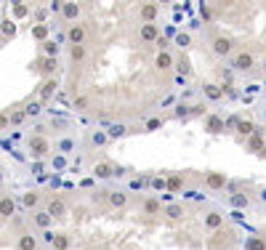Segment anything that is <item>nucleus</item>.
I'll return each mask as SVG.
<instances>
[{
  "mask_svg": "<svg viewBox=\"0 0 266 250\" xmlns=\"http://www.w3.org/2000/svg\"><path fill=\"white\" fill-rule=\"evenodd\" d=\"M27 146H30V152H32L35 157H45V155L51 152V141L45 139L43 133H35L32 139H27Z\"/></svg>",
  "mask_w": 266,
  "mask_h": 250,
  "instance_id": "1",
  "label": "nucleus"
},
{
  "mask_svg": "<svg viewBox=\"0 0 266 250\" xmlns=\"http://www.w3.org/2000/svg\"><path fill=\"white\" fill-rule=\"evenodd\" d=\"M67 40H70V45H86L88 27L86 24H72L70 30H67Z\"/></svg>",
  "mask_w": 266,
  "mask_h": 250,
  "instance_id": "2",
  "label": "nucleus"
},
{
  "mask_svg": "<svg viewBox=\"0 0 266 250\" xmlns=\"http://www.w3.org/2000/svg\"><path fill=\"white\" fill-rule=\"evenodd\" d=\"M226 184H229L226 176L218 173V170H208V173H205V186L211 192H221V189H226Z\"/></svg>",
  "mask_w": 266,
  "mask_h": 250,
  "instance_id": "3",
  "label": "nucleus"
},
{
  "mask_svg": "<svg viewBox=\"0 0 266 250\" xmlns=\"http://www.w3.org/2000/svg\"><path fill=\"white\" fill-rule=\"evenodd\" d=\"M157 14H160V5L157 3H141L139 5V16L144 24H157Z\"/></svg>",
  "mask_w": 266,
  "mask_h": 250,
  "instance_id": "4",
  "label": "nucleus"
},
{
  "mask_svg": "<svg viewBox=\"0 0 266 250\" xmlns=\"http://www.w3.org/2000/svg\"><path fill=\"white\" fill-rule=\"evenodd\" d=\"M56 90H59V80H56V77H48V80H43V85L37 88V101H48V99H53Z\"/></svg>",
  "mask_w": 266,
  "mask_h": 250,
  "instance_id": "5",
  "label": "nucleus"
},
{
  "mask_svg": "<svg viewBox=\"0 0 266 250\" xmlns=\"http://www.w3.org/2000/svg\"><path fill=\"white\" fill-rule=\"evenodd\" d=\"M253 54H248V51H240L237 56H231V67H234L237 72H248V70H253Z\"/></svg>",
  "mask_w": 266,
  "mask_h": 250,
  "instance_id": "6",
  "label": "nucleus"
},
{
  "mask_svg": "<svg viewBox=\"0 0 266 250\" xmlns=\"http://www.w3.org/2000/svg\"><path fill=\"white\" fill-rule=\"evenodd\" d=\"M53 215H51L48 213V210H35V215H32V226H37V229H40V232H48L51 229V226H53Z\"/></svg>",
  "mask_w": 266,
  "mask_h": 250,
  "instance_id": "7",
  "label": "nucleus"
},
{
  "mask_svg": "<svg viewBox=\"0 0 266 250\" xmlns=\"http://www.w3.org/2000/svg\"><path fill=\"white\" fill-rule=\"evenodd\" d=\"M61 19L64 21H77V16H80V3H75V0H67V3H61Z\"/></svg>",
  "mask_w": 266,
  "mask_h": 250,
  "instance_id": "8",
  "label": "nucleus"
},
{
  "mask_svg": "<svg viewBox=\"0 0 266 250\" xmlns=\"http://www.w3.org/2000/svg\"><path fill=\"white\" fill-rule=\"evenodd\" d=\"M45 210H48L53 218H64V213H67V202L61 200V197H51L48 202H45Z\"/></svg>",
  "mask_w": 266,
  "mask_h": 250,
  "instance_id": "9",
  "label": "nucleus"
},
{
  "mask_svg": "<svg viewBox=\"0 0 266 250\" xmlns=\"http://www.w3.org/2000/svg\"><path fill=\"white\" fill-rule=\"evenodd\" d=\"M231 48H234V45H231V40L229 37H224V35H218V37H213V54L216 56H229L231 54Z\"/></svg>",
  "mask_w": 266,
  "mask_h": 250,
  "instance_id": "10",
  "label": "nucleus"
},
{
  "mask_svg": "<svg viewBox=\"0 0 266 250\" xmlns=\"http://www.w3.org/2000/svg\"><path fill=\"white\" fill-rule=\"evenodd\" d=\"M173 64H176V59H173L171 51H160V54L155 56V70H160V72H168Z\"/></svg>",
  "mask_w": 266,
  "mask_h": 250,
  "instance_id": "11",
  "label": "nucleus"
},
{
  "mask_svg": "<svg viewBox=\"0 0 266 250\" xmlns=\"http://www.w3.org/2000/svg\"><path fill=\"white\" fill-rule=\"evenodd\" d=\"M139 37L144 43H157L160 40V30H157V24H141L139 27Z\"/></svg>",
  "mask_w": 266,
  "mask_h": 250,
  "instance_id": "12",
  "label": "nucleus"
},
{
  "mask_svg": "<svg viewBox=\"0 0 266 250\" xmlns=\"http://www.w3.org/2000/svg\"><path fill=\"white\" fill-rule=\"evenodd\" d=\"M56 70H59V59H56V56H43V59H40V72H43L45 80L53 77Z\"/></svg>",
  "mask_w": 266,
  "mask_h": 250,
  "instance_id": "13",
  "label": "nucleus"
},
{
  "mask_svg": "<svg viewBox=\"0 0 266 250\" xmlns=\"http://www.w3.org/2000/svg\"><path fill=\"white\" fill-rule=\"evenodd\" d=\"M245 144H248V149H250V152H256V155H266V139H264L261 133H258V130H256V133H253L248 141H245Z\"/></svg>",
  "mask_w": 266,
  "mask_h": 250,
  "instance_id": "14",
  "label": "nucleus"
},
{
  "mask_svg": "<svg viewBox=\"0 0 266 250\" xmlns=\"http://www.w3.org/2000/svg\"><path fill=\"white\" fill-rule=\"evenodd\" d=\"M205 130H208V133H213V136H216V133H224V130H226V123H224L218 115H208V117H205Z\"/></svg>",
  "mask_w": 266,
  "mask_h": 250,
  "instance_id": "15",
  "label": "nucleus"
},
{
  "mask_svg": "<svg viewBox=\"0 0 266 250\" xmlns=\"http://www.w3.org/2000/svg\"><path fill=\"white\" fill-rule=\"evenodd\" d=\"M202 224H205V229L218 232V229H221V224H224V218H221V213H218V210H208V213H205V221H202Z\"/></svg>",
  "mask_w": 266,
  "mask_h": 250,
  "instance_id": "16",
  "label": "nucleus"
},
{
  "mask_svg": "<svg viewBox=\"0 0 266 250\" xmlns=\"http://www.w3.org/2000/svg\"><path fill=\"white\" fill-rule=\"evenodd\" d=\"M202 93H205L208 101H221L224 99V88H221V85H216V83H205V85H202Z\"/></svg>",
  "mask_w": 266,
  "mask_h": 250,
  "instance_id": "17",
  "label": "nucleus"
},
{
  "mask_svg": "<svg viewBox=\"0 0 266 250\" xmlns=\"http://www.w3.org/2000/svg\"><path fill=\"white\" fill-rule=\"evenodd\" d=\"M109 205L112 208H125L128 205V192L125 189H112L109 192Z\"/></svg>",
  "mask_w": 266,
  "mask_h": 250,
  "instance_id": "18",
  "label": "nucleus"
},
{
  "mask_svg": "<svg viewBox=\"0 0 266 250\" xmlns=\"http://www.w3.org/2000/svg\"><path fill=\"white\" fill-rule=\"evenodd\" d=\"M16 250H37V237L35 234H19Z\"/></svg>",
  "mask_w": 266,
  "mask_h": 250,
  "instance_id": "19",
  "label": "nucleus"
},
{
  "mask_svg": "<svg viewBox=\"0 0 266 250\" xmlns=\"http://www.w3.org/2000/svg\"><path fill=\"white\" fill-rule=\"evenodd\" d=\"M93 176H96V179H101V181L112 179V162H106V160L96 162V168H93Z\"/></svg>",
  "mask_w": 266,
  "mask_h": 250,
  "instance_id": "20",
  "label": "nucleus"
},
{
  "mask_svg": "<svg viewBox=\"0 0 266 250\" xmlns=\"http://www.w3.org/2000/svg\"><path fill=\"white\" fill-rule=\"evenodd\" d=\"M141 208H144V213H146V215H157L160 210H165V208H162V202H160V200H155V197H146V200L141 202Z\"/></svg>",
  "mask_w": 266,
  "mask_h": 250,
  "instance_id": "21",
  "label": "nucleus"
},
{
  "mask_svg": "<svg viewBox=\"0 0 266 250\" xmlns=\"http://www.w3.org/2000/svg\"><path fill=\"white\" fill-rule=\"evenodd\" d=\"M237 136H240V139H242V136H245V139H250V136L253 133H256V125H253L250 120H242V117H240V123H237Z\"/></svg>",
  "mask_w": 266,
  "mask_h": 250,
  "instance_id": "22",
  "label": "nucleus"
},
{
  "mask_svg": "<svg viewBox=\"0 0 266 250\" xmlns=\"http://www.w3.org/2000/svg\"><path fill=\"white\" fill-rule=\"evenodd\" d=\"M165 179H168V192L176 195V192L184 189V176H181V173H171V176H165Z\"/></svg>",
  "mask_w": 266,
  "mask_h": 250,
  "instance_id": "23",
  "label": "nucleus"
},
{
  "mask_svg": "<svg viewBox=\"0 0 266 250\" xmlns=\"http://www.w3.org/2000/svg\"><path fill=\"white\" fill-rule=\"evenodd\" d=\"M21 205H24V208H37V205H40V195H37V192H24V197H21Z\"/></svg>",
  "mask_w": 266,
  "mask_h": 250,
  "instance_id": "24",
  "label": "nucleus"
},
{
  "mask_svg": "<svg viewBox=\"0 0 266 250\" xmlns=\"http://www.w3.org/2000/svg\"><path fill=\"white\" fill-rule=\"evenodd\" d=\"M14 210H16V202L11 200V197H3V200H0V215H3V218H11Z\"/></svg>",
  "mask_w": 266,
  "mask_h": 250,
  "instance_id": "25",
  "label": "nucleus"
},
{
  "mask_svg": "<svg viewBox=\"0 0 266 250\" xmlns=\"http://www.w3.org/2000/svg\"><path fill=\"white\" fill-rule=\"evenodd\" d=\"M245 250H266V240H264V237H258V234L248 237V240H245Z\"/></svg>",
  "mask_w": 266,
  "mask_h": 250,
  "instance_id": "26",
  "label": "nucleus"
},
{
  "mask_svg": "<svg viewBox=\"0 0 266 250\" xmlns=\"http://www.w3.org/2000/svg\"><path fill=\"white\" fill-rule=\"evenodd\" d=\"M229 205L231 208H248V205H250V200H248V195H242V192H237V195H231L229 197Z\"/></svg>",
  "mask_w": 266,
  "mask_h": 250,
  "instance_id": "27",
  "label": "nucleus"
},
{
  "mask_svg": "<svg viewBox=\"0 0 266 250\" xmlns=\"http://www.w3.org/2000/svg\"><path fill=\"white\" fill-rule=\"evenodd\" d=\"M11 14H14V19H27V16H30V5L27 3H14L11 5Z\"/></svg>",
  "mask_w": 266,
  "mask_h": 250,
  "instance_id": "28",
  "label": "nucleus"
},
{
  "mask_svg": "<svg viewBox=\"0 0 266 250\" xmlns=\"http://www.w3.org/2000/svg\"><path fill=\"white\" fill-rule=\"evenodd\" d=\"M86 56H88L86 45H70V59L75 61V64H77V61H83Z\"/></svg>",
  "mask_w": 266,
  "mask_h": 250,
  "instance_id": "29",
  "label": "nucleus"
},
{
  "mask_svg": "<svg viewBox=\"0 0 266 250\" xmlns=\"http://www.w3.org/2000/svg\"><path fill=\"white\" fill-rule=\"evenodd\" d=\"M0 32H3L5 40H11V37L16 35V24H14V19H3V24H0Z\"/></svg>",
  "mask_w": 266,
  "mask_h": 250,
  "instance_id": "30",
  "label": "nucleus"
},
{
  "mask_svg": "<svg viewBox=\"0 0 266 250\" xmlns=\"http://www.w3.org/2000/svg\"><path fill=\"white\" fill-rule=\"evenodd\" d=\"M176 70H178V75H181V77H189L192 64H189V59H186V56H178V59H176Z\"/></svg>",
  "mask_w": 266,
  "mask_h": 250,
  "instance_id": "31",
  "label": "nucleus"
},
{
  "mask_svg": "<svg viewBox=\"0 0 266 250\" xmlns=\"http://www.w3.org/2000/svg\"><path fill=\"white\" fill-rule=\"evenodd\" d=\"M32 37H35L37 43H45V40H48V27H45V24H35V27H32Z\"/></svg>",
  "mask_w": 266,
  "mask_h": 250,
  "instance_id": "32",
  "label": "nucleus"
},
{
  "mask_svg": "<svg viewBox=\"0 0 266 250\" xmlns=\"http://www.w3.org/2000/svg\"><path fill=\"white\" fill-rule=\"evenodd\" d=\"M149 186L157 192H168V179L165 176H155V179H149Z\"/></svg>",
  "mask_w": 266,
  "mask_h": 250,
  "instance_id": "33",
  "label": "nucleus"
},
{
  "mask_svg": "<svg viewBox=\"0 0 266 250\" xmlns=\"http://www.w3.org/2000/svg\"><path fill=\"white\" fill-rule=\"evenodd\" d=\"M165 215H168L171 221H178L181 215H184V208H181L178 202H176V205H165Z\"/></svg>",
  "mask_w": 266,
  "mask_h": 250,
  "instance_id": "34",
  "label": "nucleus"
},
{
  "mask_svg": "<svg viewBox=\"0 0 266 250\" xmlns=\"http://www.w3.org/2000/svg\"><path fill=\"white\" fill-rule=\"evenodd\" d=\"M72 149H75V141H72L70 136H64V139H59V155H70Z\"/></svg>",
  "mask_w": 266,
  "mask_h": 250,
  "instance_id": "35",
  "label": "nucleus"
},
{
  "mask_svg": "<svg viewBox=\"0 0 266 250\" xmlns=\"http://www.w3.org/2000/svg\"><path fill=\"white\" fill-rule=\"evenodd\" d=\"M53 250H70V237L67 234H56V240H53V245H51Z\"/></svg>",
  "mask_w": 266,
  "mask_h": 250,
  "instance_id": "36",
  "label": "nucleus"
},
{
  "mask_svg": "<svg viewBox=\"0 0 266 250\" xmlns=\"http://www.w3.org/2000/svg\"><path fill=\"white\" fill-rule=\"evenodd\" d=\"M106 141H109V133H101V130H96V133L90 136V144L93 146H104Z\"/></svg>",
  "mask_w": 266,
  "mask_h": 250,
  "instance_id": "37",
  "label": "nucleus"
},
{
  "mask_svg": "<svg viewBox=\"0 0 266 250\" xmlns=\"http://www.w3.org/2000/svg\"><path fill=\"white\" fill-rule=\"evenodd\" d=\"M200 19H202V21H213V19H216V14H213V8H211L208 3L200 5Z\"/></svg>",
  "mask_w": 266,
  "mask_h": 250,
  "instance_id": "38",
  "label": "nucleus"
},
{
  "mask_svg": "<svg viewBox=\"0 0 266 250\" xmlns=\"http://www.w3.org/2000/svg\"><path fill=\"white\" fill-rule=\"evenodd\" d=\"M24 120H30V117H27V109H14L11 112V123L14 125H21Z\"/></svg>",
  "mask_w": 266,
  "mask_h": 250,
  "instance_id": "39",
  "label": "nucleus"
},
{
  "mask_svg": "<svg viewBox=\"0 0 266 250\" xmlns=\"http://www.w3.org/2000/svg\"><path fill=\"white\" fill-rule=\"evenodd\" d=\"M43 54L45 56H59V45H56L53 40H45L43 43Z\"/></svg>",
  "mask_w": 266,
  "mask_h": 250,
  "instance_id": "40",
  "label": "nucleus"
},
{
  "mask_svg": "<svg viewBox=\"0 0 266 250\" xmlns=\"http://www.w3.org/2000/svg\"><path fill=\"white\" fill-rule=\"evenodd\" d=\"M51 165H53V170H64L67 168V155H56L53 160H51Z\"/></svg>",
  "mask_w": 266,
  "mask_h": 250,
  "instance_id": "41",
  "label": "nucleus"
},
{
  "mask_svg": "<svg viewBox=\"0 0 266 250\" xmlns=\"http://www.w3.org/2000/svg\"><path fill=\"white\" fill-rule=\"evenodd\" d=\"M162 123H165V120H160V117H152V120H146L144 128L152 133V130H160V128H162Z\"/></svg>",
  "mask_w": 266,
  "mask_h": 250,
  "instance_id": "42",
  "label": "nucleus"
},
{
  "mask_svg": "<svg viewBox=\"0 0 266 250\" xmlns=\"http://www.w3.org/2000/svg\"><path fill=\"white\" fill-rule=\"evenodd\" d=\"M24 109H27V117H37L40 115V101H32V104H27Z\"/></svg>",
  "mask_w": 266,
  "mask_h": 250,
  "instance_id": "43",
  "label": "nucleus"
},
{
  "mask_svg": "<svg viewBox=\"0 0 266 250\" xmlns=\"http://www.w3.org/2000/svg\"><path fill=\"white\" fill-rule=\"evenodd\" d=\"M173 40H176L178 48H189V45H192V37H189V35H176Z\"/></svg>",
  "mask_w": 266,
  "mask_h": 250,
  "instance_id": "44",
  "label": "nucleus"
},
{
  "mask_svg": "<svg viewBox=\"0 0 266 250\" xmlns=\"http://www.w3.org/2000/svg\"><path fill=\"white\" fill-rule=\"evenodd\" d=\"M128 186H131L133 192H139V189H144V186H149V181H146V179H133Z\"/></svg>",
  "mask_w": 266,
  "mask_h": 250,
  "instance_id": "45",
  "label": "nucleus"
},
{
  "mask_svg": "<svg viewBox=\"0 0 266 250\" xmlns=\"http://www.w3.org/2000/svg\"><path fill=\"white\" fill-rule=\"evenodd\" d=\"M77 186H80V189H93V186H96V176H88V179H83Z\"/></svg>",
  "mask_w": 266,
  "mask_h": 250,
  "instance_id": "46",
  "label": "nucleus"
},
{
  "mask_svg": "<svg viewBox=\"0 0 266 250\" xmlns=\"http://www.w3.org/2000/svg\"><path fill=\"white\" fill-rule=\"evenodd\" d=\"M8 125H11V115H5V112H0V128H8Z\"/></svg>",
  "mask_w": 266,
  "mask_h": 250,
  "instance_id": "47",
  "label": "nucleus"
},
{
  "mask_svg": "<svg viewBox=\"0 0 266 250\" xmlns=\"http://www.w3.org/2000/svg\"><path fill=\"white\" fill-rule=\"evenodd\" d=\"M75 107H77V109H86V107H88L86 96H77V99H75Z\"/></svg>",
  "mask_w": 266,
  "mask_h": 250,
  "instance_id": "48",
  "label": "nucleus"
},
{
  "mask_svg": "<svg viewBox=\"0 0 266 250\" xmlns=\"http://www.w3.org/2000/svg\"><path fill=\"white\" fill-rule=\"evenodd\" d=\"M43 240H45V242H48V245H53V240H56V234H53V232H51V229H48V232H43Z\"/></svg>",
  "mask_w": 266,
  "mask_h": 250,
  "instance_id": "49",
  "label": "nucleus"
},
{
  "mask_svg": "<svg viewBox=\"0 0 266 250\" xmlns=\"http://www.w3.org/2000/svg\"><path fill=\"white\" fill-rule=\"evenodd\" d=\"M35 19H37V24H45V19H48V14H45V11H37V14H35Z\"/></svg>",
  "mask_w": 266,
  "mask_h": 250,
  "instance_id": "50",
  "label": "nucleus"
},
{
  "mask_svg": "<svg viewBox=\"0 0 266 250\" xmlns=\"http://www.w3.org/2000/svg\"><path fill=\"white\" fill-rule=\"evenodd\" d=\"M261 197H264V200H266V189H264V195H261Z\"/></svg>",
  "mask_w": 266,
  "mask_h": 250,
  "instance_id": "51",
  "label": "nucleus"
}]
</instances>
